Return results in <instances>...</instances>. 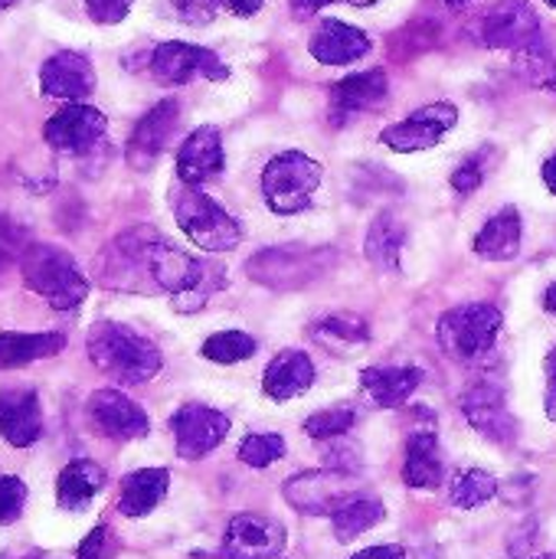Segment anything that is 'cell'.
I'll use <instances>...</instances> for the list:
<instances>
[{
  "instance_id": "816d5d0a",
  "label": "cell",
  "mask_w": 556,
  "mask_h": 559,
  "mask_svg": "<svg viewBox=\"0 0 556 559\" xmlns=\"http://www.w3.org/2000/svg\"><path fill=\"white\" fill-rule=\"evenodd\" d=\"M551 92H556V59H554V75H551V85H547Z\"/></svg>"
},
{
  "instance_id": "3957f363",
  "label": "cell",
  "mask_w": 556,
  "mask_h": 559,
  "mask_svg": "<svg viewBox=\"0 0 556 559\" xmlns=\"http://www.w3.org/2000/svg\"><path fill=\"white\" fill-rule=\"evenodd\" d=\"M321 164L301 151H282L262 167V197L279 216H292L311 206L321 187Z\"/></svg>"
},
{
  "instance_id": "d590c367",
  "label": "cell",
  "mask_w": 556,
  "mask_h": 559,
  "mask_svg": "<svg viewBox=\"0 0 556 559\" xmlns=\"http://www.w3.org/2000/svg\"><path fill=\"white\" fill-rule=\"evenodd\" d=\"M282 455H285V439L275 436V432L246 436L242 445H239V462L249 465V468H269V465H275Z\"/></svg>"
},
{
  "instance_id": "d6a6232c",
  "label": "cell",
  "mask_w": 556,
  "mask_h": 559,
  "mask_svg": "<svg viewBox=\"0 0 556 559\" xmlns=\"http://www.w3.org/2000/svg\"><path fill=\"white\" fill-rule=\"evenodd\" d=\"M495 495H498V478L482 468H465L452 481V504L462 511H475V508L488 504Z\"/></svg>"
},
{
  "instance_id": "b9f144b4",
  "label": "cell",
  "mask_w": 556,
  "mask_h": 559,
  "mask_svg": "<svg viewBox=\"0 0 556 559\" xmlns=\"http://www.w3.org/2000/svg\"><path fill=\"white\" fill-rule=\"evenodd\" d=\"M351 559H406V550L397 547V544H383V547H370V550H360Z\"/></svg>"
},
{
  "instance_id": "74e56055",
  "label": "cell",
  "mask_w": 556,
  "mask_h": 559,
  "mask_svg": "<svg viewBox=\"0 0 556 559\" xmlns=\"http://www.w3.org/2000/svg\"><path fill=\"white\" fill-rule=\"evenodd\" d=\"M23 504H26V485L20 478L0 475V527L13 524L20 518Z\"/></svg>"
},
{
  "instance_id": "8992f818",
  "label": "cell",
  "mask_w": 556,
  "mask_h": 559,
  "mask_svg": "<svg viewBox=\"0 0 556 559\" xmlns=\"http://www.w3.org/2000/svg\"><path fill=\"white\" fill-rule=\"evenodd\" d=\"M498 331H501V311L495 305H462L439 318L436 337L452 360L475 364L495 347Z\"/></svg>"
},
{
  "instance_id": "5bb4252c",
  "label": "cell",
  "mask_w": 556,
  "mask_h": 559,
  "mask_svg": "<svg viewBox=\"0 0 556 559\" xmlns=\"http://www.w3.org/2000/svg\"><path fill=\"white\" fill-rule=\"evenodd\" d=\"M285 527L262 514H239L223 537V559H279L285 550Z\"/></svg>"
},
{
  "instance_id": "7c38bea8",
  "label": "cell",
  "mask_w": 556,
  "mask_h": 559,
  "mask_svg": "<svg viewBox=\"0 0 556 559\" xmlns=\"http://www.w3.org/2000/svg\"><path fill=\"white\" fill-rule=\"evenodd\" d=\"M462 413L475 432L498 445H511L518 439V419L508 409L505 390L492 380H478L475 386H469V393L462 396Z\"/></svg>"
},
{
  "instance_id": "30bf717a",
  "label": "cell",
  "mask_w": 556,
  "mask_h": 559,
  "mask_svg": "<svg viewBox=\"0 0 556 559\" xmlns=\"http://www.w3.org/2000/svg\"><path fill=\"white\" fill-rule=\"evenodd\" d=\"M478 36L492 49L521 52V49H528L531 43L541 39V20H537L534 7L528 0H501L482 16Z\"/></svg>"
},
{
  "instance_id": "681fc988",
  "label": "cell",
  "mask_w": 556,
  "mask_h": 559,
  "mask_svg": "<svg viewBox=\"0 0 556 559\" xmlns=\"http://www.w3.org/2000/svg\"><path fill=\"white\" fill-rule=\"evenodd\" d=\"M347 3H354V7H370V3H377V0H347Z\"/></svg>"
},
{
  "instance_id": "ba28073f",
  "label": "cell",
  "mask_w": 556,
  "mask_h": 559,
  "mask_svg": "<svg viewBox=\"0 0 556 559\" xmlns=\"http://www.w3.org/2000/svg\"><path fill=\"white\" fill-rule=\"evenodd\" d=\"M151 72L164 85H187V82H193L200 75L210 79V82H223L229 75L226 62L213 49H203V46H193V43H180V39L161 43L154 49Z\"/></svg>"
},
{
  "instance_id": "7a4b0ae2",
  "label": "cell",
  "mask_w": 556,
  "mask_h": 559,
  "mask_svg": "<svg viewBox=\"0 0 556 559\" xmlns=\"http://www.w3.org/2000/svg\"><path fill=\"white\" fill-rule=\"evenodd\" d=\"M20 272H23V282L59 311L79 308L88 295L85 275L79 272L75 259L66 249L33 242L20 252Z\"/></svg>"
},
{
  "instance_id": "8fae6325",
  "label": "cell",
  "mask_w": 556,
  "mask_h": 559,
  "mask_svg": "<svg viewBox=\"0 0 556 559\" xmlns=\"http://www.w3.org/2000/svg\"><path fill=\"white\" fill-rule=\"evenodd\" d=\"M170 429L177 439V455L187 462H197V459L210 455L229 436V419L213 406L187 403L174 413Z\"/></svg>"
},
{
  "instance_id": "8d00e7d4",
  "label": "cell",
  "mask_w": 556,
  "mask_h": 559,
  "mask_svg": "<svg viewBox=\"0 0 556 559\" xmlns=\"http://www.w3.org/2000/svg\"><path fill=\"white\" fill-rule=\"evenodd\" d=\"M488 157H492V147H482L478 154H472L469 160H462L456 167V174H452V190L462 193V197L465 193H475L482 187L485 174H488Z\"/></svg>"
},
{
  "instance_id": "4dcf8cb0",
  "label": "cell",
  "mask_w": 556,
  "mask_h": 559,
  "mask_svg": "<svg viewBox=\"0 0 556 559\" xmlns=\"http://www.w3.org/2000/svg\"><path fill=\"white\" fill-rule=\"evenodd\" d=\"M66 347L62 334H0V370H16L33 360L56 357Z\"/></svg>"
},
{
  "instance_id": "2e32d148",
  "label": "cell",
  "mask_w": 556,
  "mask_h": 559,
  "mask_svg": "<svg viewBox=\"0 0 556 559\" xmlns=\"http://www.w3.org/2000/svg\"><path fill=\"white\" fill-rule=\"evenodd\" d=\"M177 118H180V105L174 98H164L134 124V131L128 138V151H125V157H128V164L134 170H151L154 167V160L164 154L170 134L177 128Z\"/></svg>"
},
{
  "instance_id": "9a60e30c",
  "label": "cell",
  "mask_w": 556,
  "mask_h": 559,
  "mask_svg": "<svg viewBox=\"0 0 556 559\" xmlns=\"http://www.w3.org/2000/svg\"><path fill=\"white\" fill-rule=\"evenodd\" d=\"M88 419H92V426L102 436H108L115 442L144 439L147 429H151L147 413L134 400H128L125 393H118V390H98V393H92V400H88Z\"/></svg>"
},
{
  "instance_id": "7bdbcfd3",
  "label": "cell",
  "mask_w": 556,
  "mask_h": 559,
  "mask_svg": "<svg viewBox=\"0 0 556 559\" xmlns=\"http://www.w3.org/2000/svg\"><path fill=\"white\" fill-rule=\"evenodd\" d=\"M13 246H16V229L7 219H0V265L13 259Z\"/></svg>"
},
{
  "instance_id": "bcb514c9",
  "label": "cell",
  "mask_w": 556,
  "mask_h": 559,
  "mask_svg": "<svg viewBox=\"0 0 556 559\" xmlns=\"http://www.w3.org/2000/svg\"><path fill=\"white\" fill-rule=\"evenodd\" d=\"M328 3H334V0H292V7H295L298 16H308V13H315V10H321Z\"/></svg>"
},
{
  "instance_id": "cb8c5ba5",
  "label": "cell",
  "mask_w": 556,
  "mask_h": 559,
  "mask_svg": "<svg viewBox=\"0 0 556 559\" xmlns=\"http://www.w3.org/2000/svg\"><path fill=\"white\" fill-rule=\"evenodd\" d=\"M311 383H315V364H311V357L301 354V350H282L265 367L262 393L269 400H275V403H285V400H295L305 390H311Z\"/></svg>"
},
{
  "instance_id": "f546056e",
  "label": "cell",
  "mask_w": 556,
  "mask_h": 559,
  "mask_svg": "<svg viewBox=\"0 0 556 559\" xmlns=\"http://www.w3.org/2000/svg\"><path fill=\"white\" fill-rule=\"evenodd\" d=\"M105 488V472L88 462V459H79V462H69L59 478H56V501L62 511H82L88 508V501Z\"/></svg>"
},
{
  "instance_id": "4316f807",
  "label": "cell",
  "mask_w": 556,
  "mask_h": 559,
  "mask_svg": "<svg viewBox=\"0 0 556 559\" xmlns=\"http://www.w3.org/2000/svg\"><path fill=\"white\" fill-rule=\"evenodd\" d=\"M170 488V475L167 468H141L131 472L121 481V498H118V511L125 518H147L167 495Z\"/></svg>"
},
{
  "instance_id": "1f68e13d",
  "label": "cell",
  "mask_w": 556,
  "mask_h": 559,
  "mask_svg": "<svg viewBox=\"0 0 556 559\" xmlns=\"http://www.w3.org/2000/svg\"><path fill=\"white\" fill-rule=\"evenodd\" d=\"M383 518H387V508H383L380 498H374V495H357V498H351V501L331 518L334 537H338L341 544H351V540H357L360 534L374 531Z\"/></svg>"
},
{
  "instance_id": "277c9868",
  "label": "cell",
  "mask_w": 556,
  "mask_h": 559,
  "mask_svg": "<svg viewBox=\"0 0 556 559\" xmlns=\"http://www.w3.org/2000/svg\"><path fill=\"white\" fill-rule=\"evenodd\" d=\"M177 226L206 252H229L242 242V226L200 187H180L174 197Z\"/></svg>"
},
{
  "instance_id": "603a6c76",
  "label": "cell",
  "mask_w": 556,
  "mask_h": 559,
  "mask_svg": "<svg viewBox=\"0 0 556 559\" xmlns=\"http://www.w3.org/2000/svg\"><path fill=\"white\" fill-rule=\"evenodd\" d=\"M423 383L419 367H367L360 373V390L377 409L403 406Z\"/></svg>"
},
{
  "instance_id": "9c48e42d",
  "label": "cell",
  "mask_w": 556,
  "mask_h": 559,
  "mask_svg": "<svg viewBox=\"0 0 556 559\" xmlns=\"http://www.w3.org/2000/svg\"><path fill=\"white\" fill-rule=\"evenodd\" d=\"M459 124V108L452 102H433L426 108H416L410 118L390 124L380 141L397 151V154H413V151H429L436 147L446 131H452Z\"/></svg>"
},
{
  "instance_id": "4fadbf2b",
  "label": "cell",
  "mask_w": 556,
  "mask_h": 559,
  "mask_svg": "<svg viewBox=\"0 0 556 559\" xmlns=\"http://www.w3.org/2000/svg\"><path fill=\"white\" fill-rule=\"evenodd\" d=\"M108 131V118L82 102H69L66 108H59L46 124H43V138L56 147V151H69V154H85L92 151Z\"/></svg>"
},
{
  "instance_id": "60d3db41",
  "label": "cell",
  "mask_w": 556,
  "mask_h": 559,
  "mask_svg": "<svg viewBox=\"0 0 556 559\" xmlns=\"http://www.w3.org/2000/svg\"><path fill=\"white\" fill-rule=\"evenodd\" d=\"M174 13L190 26H206L216 16V0H174Z\"/></svg>"
},
{
  "instance_id": "db71d44e",
  "label": "cell",
  "mask_w": 556,
  "mask_h": 559,
  "mask_svg": "<svg viewBox=\"0 0 556 559\" xmlns=\"http://www.w3.org/2000/svg\"><path fill=\"white\" fill-rule=\"evenodd\" d=\"M547 3H551V7H556V0H547Z\"/></svg>"
},
{
  "instance_id": "83f0119b",
  "label": "cell",
  "mask_w": 556,
  "mask_h": 559,
  "mask_svg": "<svg viewBox=\"0 0 556 559\" xmlns=\"http://www.w3.org/2000/svg\"><path fill=\"white\" fill-rule=\"evenodd\" d=\"M403 246H406V223L393 210H383L367 229V242H364L367 259L380 272H397L403 259Z\"/></svg>"
},
{
  "instance_id": "11a10c76",
  "label": "cell",
  "mask_w": 556,
  "mask_h": 559,
  "mask_svg": "<svg viewBox=\"0 0 556 559\" xmlns=\"http://www.w3.org/2000/svg\"><path fill=\"white\" fill-rule=\"evenodd\" d=\"M537 559H556V557H537Z\"/></svg>"
},
{
  "instance_id": "f35d334b",
  "label": "cell",
  "mask_w": 556,
  "mask_h": 559,
  "mask_svg": "<svg viewBox=\"0 0 556 559\" xmlns=\"http://www.w3.org/2000/svg\"><path fill=\"white\" fill-rule=\"evenodd\" d=\"M115 550H118V544H115L111 531H108V527H95V531L82 540L79 557L75 559H111L115 557Z\"/></svg>"
},
{
  "instance_id": "ac0fdd59",
  "label": "cell",
  "mask_w": 556,
  "mask_h": 559,
  "mask_svg": "<svg viewBox=\"0 0 556 559\" xmlns=\"http://www.w3.org/2000/svg\"><path fill=\"white\" fill-rule=\"evenodd\" d=\"M223 138L213 124L197 128L177 151V177L184 187H200L223 170Z\"/></svg>"
},
{
  "instance_id": "7402d4cb",
  "label": "cell",
  "mask_w": 556,
  "mask_h": 559,
  "mask_svg": "<svg viewBox=\"0 0 556 559\" xmlns=\"http://www.w3.org/2000/svg\"><path fill=\"white\" fill-rule=\"evenodd\" d=\"M147 278L170 292V295H184L190 288H200L203 278V265L197 259H190L187 252L167 246L161 236L147 246Z\"/></svg>"
},
{
  "instance_id": "836d02e7",
  "label": "cell",
  "mask_w": 556,
  "mask_h": 559,
  "mask_svg": "<svg viewBox=\"0 0 556 559\" xmlns=\"http://www.w3.org/2000/svg\"><path fill=\"white\" fill-rule=\"evenodd\" d=\"M252 354H256V341L242 331H220L203 344V357L213 364H239L249 360Z\"/></svg>"
},
{
  "instance_id": "52a82bcc",
  "label": "cell",
  "mask_w": 556,
  "mask_h": 559,
  "mask_svg": "<svg viewBox=\"0 0 556 559\" xmlns=\"http://www.w3.org/2000/svg\"><path fill=\"white\" fill-rule=\"evenodd\" d=\"M285 501L308 518H334L351 498H357V475L347 472H301L285 481Z\"/></svg>"
},
{
  "instance_id": "f907efd6",
  "label": "cell",
  "mask_w": 556,
  "mask_h": 559,
  "mask_svg": "<svg viewBox=\"0 0 556 559\" xmlns=\"http://www.w3.org/2000/svg\"><path fill=\"white\" fill-rule=\"evenodd\" d=\"M449 7H465V3H472V0H446Z\"/></svg>"
},
{
  "instance_id": "c3c4849f",
  "label": "cell",
  "mask_w": 556,
  "mask_h": 559,
  "mask_svg": "<svg viewBox=\"0 0 556 559\" xmlns=\"http://www.w3.org/2000/svg\"><path fill=\"white\" fill-rule=\"evenodd\" d=\"M544 305H547V311L551 314H556V282L547 288V295H544Z\"/></svg>"
},
{
  "instance_id": "d6986e66",
  "label": "cell",
  "mask_w": 556,
  "mask_h": 559,
  "mask_svg": "<svg viewBox=\"0 0 556 559\" xmlns=\"http://www.w3.org/2000/svg\"><path fill=\"white\" fill-rule=\"evenodd\" d=\"M308 52L324 66H347L370 52V36L344 20H321L308 39Z\"/></svg>"
},
{
  "instance_id": "5b68a950",
  "label": "cell",
  "mask_w": 556,
  "mask_h": 559,
  "mask_svg": "<svg viewBox=\"0 0 556 559\" xmlns=\"http://www.w3.org/2000/svg\"><path fill=\"white\" fill-rule=\"evenodd\" d=\"M334 252L331 249H308V246H282V249H265L256 252L246 265L249 278L275 288V292H288V288H305L315 278H321L331 265H334Z\"/></svg>"
},
{
  "instance_id": "7dc6e473",
  "label": "cell",
  "mask_w": 556,
  "mask_h": 559,
  "mask_svg": "<svg viewBox=\"0 0 556 559\" xmlns=\"http://www.w3.org/2000/svg\"><path fill=\"white\" fill-rule=\"evenodd\" d=\"M541 174H544V183H547V190H551V193H556V154H551V157L544 160V170H541Z\"/></svg>"
},
{
  "instance_id": "f1b7e54d",
  "label": "cell",
  "mask_w": 556,
  "mask_h": 559,
  "mask_svg": "<svg viewBox=\"0 0 556 559\" xmlns=\"http://www.w3.org/2000/svg\"><path fill=\"white\" fill-rule=\"evenodd\" d=\"M475 252L492 262L514 259L521 252V213L514 206H505L501 213H495L475 236Z\"/></svg>"
},
{
  "instance_id": "ab89813d",
  "label": "cell",
  "mask_w": 556,
  "mask_h": 559,
  "mask_svg": "<svg viewBox=\"0 0 556 559\" xmlns=\"http://www.w3.org/2000/svg\"><path fill=\"white\" fill-rule=\"evenodd\" d=\"M134 0H85V10L95 23L102 26H111V23H121L128 16Z\"/></svg>"
},
{
  "instance_id": "d4e9b609",
  "label": "cell",
  "mask_w": 556,
  "mask_h": 559,
  "mask_svg": "<svg viewBox=\"0 0 556 559\" xmlns=\"http://www.w3.org/2000/svg\"><path fill=\"white\" fill-rule=\"evenodd\" d=\"M446 478L439 439L433 429H416L406 442V462H403V481L416 491H436Z\"/></svg>"
},
{
  "instance_id": "e0dca14e",
  "label": "cell",
  "mask_w": 556,
  "mask_h": 559,
  "mask_svg": "<svg viewBox=\"0 0 556 559\" xmlns=\"http://www.w3.org/2000/svg\"><path fill=\"white\" fill-rule=\"evenodd\" d=\"M39 88L49 98H62V102H82L85 95H92L95 88V69L82 52L62 49L56 56H49L39 69Z\"/></svg>"
},
{
  "instance_id": "f5cc1de1",
  "label": "cell",
  "mask_w": 556,
  "mask_h": 559,
  "mask_svg": "<svg viewBox=\"0 0 556 559\" xmlns=\"http://www.w3.org/2000/svg\"><path fill=\"white\" fill-rule=\"evenodd\" d=\"M16 0H0V10H7V7H13Z\"/></svg>"
},
{
  "instance_id": "44dd1931",
  "label": "cell",
  "mask_w": 556,
  "mask_h": 559,
  "mask_svg": "<svg viewBox=\"0 0 556 559\" xmlns=\"http://www.w3.org/2000/svg\"><path fill=\"white\" fill-rule=\"evenodd\" d=\"M0 436L13 449H29L43 436V406L33 390L0 393Z\"/></svg>"
},
{
  "instance_id": "e575fe53",
  "label": "cell",
  "mask_w": 556,
  "mask_h": 559,
  "mask_svg": "<svg viewBox=\"0 0 556 559\" xmlns=\"http://www.w3.org/2000/svg\"><path fill=\"white\" fill-rule=\"evenodd\" d=\"M357 423V413L354 406H331V409H321L315 416L305 419V432L318 442H331V439H344Z\"/></svg>"
},
{
  "instance_id": "ee69618b",
  "label": "cell",
  "mask_w": 556,
  "mask_h": 559,
  "mask_svg": "<svg viewBox=\"0 0 556 559\" xmlns=\"http://www.w3.org/2000/svg\"><path fill=\"white\" fill-rule=\"evenodd\" d=\"M547 416L556 423V347L547 357Z\"/></svg>"
},
{
  "instance_id": "6da1fadb",
  "label": "cell",
  "mask_w": 556,
  "mask_h": 559,
  "mask_svg": "<svg viewBox=\"0 0 556 559\" xmlns=\"http://www.w3.org/2000/svg\"><path fill=\"white\" fill-rule=\"evenodd\" d=\"M85 347H88L92 364L102 373H108L111 380L128 383V386L154 380L161 373V364H164L161 350L144 334H138L128 324H115V321L92 324Z\"/></svg>"
},
{
  "instance_id": "f6af8a7d",
  "label": "cell",
  "mask_w": 556,
  "mask_h": 559,
  "mask_svg": "<svg viewBox=\"0 0 556 559\" xmlns=\"http://www.w3.org/2000/svg\"><path fill=\"white\" fill-rule=\"evenodd\" d=\"M229 13H236V16H252V13H259L262 10V3L265 0H220Z\"/></svg>"
},
{
  "instance_id": "484cf974",
  "label": "cell",
  "mask_w": 556,
  "mask_h": 559,
  "mask_svg": "<svg viewBox=\"0 0 556 559\" xmlns=\"http://www.w3.org/2000/svg\"><path fill=\"white\" fill-rule=\"evenodd\" d=\"M308 334L315 337V344H321L324 350L344 357V354H357L360 347H367L370 341V324L360 314H324L318 318Z\"/></svg>"
},
{
  "instance_id": "ffe728a7",
  "label": "cell",
  "mask_w": 556,
  "mask_h": 559,
  "mask_svg": "<svg viewBox=\"0 0 556 559\" xmlns=\"http://www.w3.org/2000/svg\"><path fill=\"white\" fill-rule=\"evenodd\" d=\"M390 92L387 72L383 69H367V72H354L347 79H341L338 85H331V118L334 124L377 108Z\"/></svg>"
}]
</instances>
